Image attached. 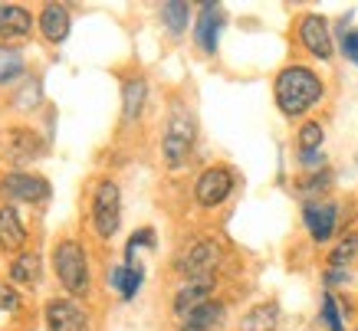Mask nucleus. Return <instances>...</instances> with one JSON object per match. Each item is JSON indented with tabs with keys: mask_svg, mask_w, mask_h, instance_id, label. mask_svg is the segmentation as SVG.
<instances>
[{
	"mask_svg": "<svg viewBox=\"0 0 358 331\" xmlns=\"http://www.w3.org/2000/svg\"><path fill=\"white\" fill-rule=\"evenodd\" d=\"M319 98H322V82H319V75L303 69V66H289L276 75V105L282 115H306Z\"/></svg>",
	"mask_w": 358,
	"mask_h": 331,
	"instance_id": "nucleus-1",
	"label": "nucleus"
},
{
	"mask_svg": "<svg viewBox=\"0 0 358 331\" xmlns=\"http://www.w3.org/2000/svg\"><path fill=\"white\" fill-rule=\"evenodd\" d=\"M194 135H197V125H194V115L187 112L181 102H174L171 115H168V125H164V141H162V151H164V161L171 168H181L194 148Z\"/></svg>",
	"mask_w": 358,
	"mask_h": 331,
	"instance_id": "nucleus-2",
	"label": "nucleus"
},
{
	"mask_svg": "<svg viewBox=\"0 0 358 331\" xmlns=\"http://www.w3.org/2000/svg\"><path fill=\"white\" fill-rule=\"evenodd\" d=\"M56 276H59V286L69 295H86L89 292V259L86 249L76 240H63L56 246Z\"/></svg>",
	"mask_w": 358,
	"mask_h": 331,
	"instance_id": "nucleus-3",
	"label": "nucleus"
},
{
	"mask_svg": "<svg viewBox=\"0 0 358 331\" xmlns=\"http://www.w3.org/2000/svg\"><path fill=\"white\" fill-rule=\"evenodd\" d=\"M122 223V191L115 181H99L92 193V226L102 240H112Z\"/></svg>",
	"mask_w": 358,
	"mask_h": 331,
	"instance_id": "nucleus-4",
	"label": "nucleus"
},
{
	"mask_svg": "<svg viewBox=\"0 0 358 331\" xmlns=\"http://www.w3.org/2000/svg\"><path fill=\"white\" fill-rule=\"evenodd\" d=\"M0 197H7L10 203H43L50 200V181L40 174L10 171L0 181Z\"/></svg>",
	"mask_w": 358,
	"mask_h": 331,
	"instance_id": "nucleus-5",
	"label": "nucleus"
},
{
	"mask_svg": "<svg viewBox=\"0 0 358 331\" xmlns=\"http://www.w3.org/2000/svg\"><path fill=\"white\" fill-rule=\"evenodd\" d=\"M217 259H220V246L214 243V240H197V243H191L185 253L178 256L174 269L185 279H201V276H210V272H214Z\"/></svg>",
	"mask_w": 358,
	"mask_h": 331,
	"instance_id": "nucleus-6",
	"label": "nucleus"
},
{
	"mask_svg": "<svg viewBox=\"0 0 358 331\" xmlns=\"http://www.w3.org/2000/svg\"><path fill=\"white\" fill-rule=\"evenodd\" d=\"M43 315L50 331H92V321H89L86 309L73 299H50Z\"/></svg>",
	"mask_w": 358,
	"mask_h": 331,
	"instance_id": "nucleus-7",
	"label": "nucleus"
},
{
	"mask_svg": "<svg viewBox=\"0 0 358 331\" xmlns=\"http://www.w3.org/2000/svg\"><path fill=\"white\" fill-rule=\"evenodd\" d=\"M3 154L10 164H30V161H40L46 154L43 138L30 128H10L3 135Z\"/></svg>",
	"mask_w": 358,
	"mask_h": 331,
	"instance_id": "nucleus-8",
	"label": "nucleus"
},
{
	"mask_svg": "<svg viewBox=\"0 0 358 331\" xmlns=\"http://www.w3.org/2000/svg\"><path fill=\"white\" fill-rule=\"evenodd\" d=\"M234 191V174L227 168H207L201 177H197L194 197L201 207H220V203L230 197Z\"/></svg>",
	"mask_w": 358,
	"mask_h": 331,
	"instance_id": "nucleus-9",
	"label": "nucleus"
},
{
	"mask_svg": "<svg viewBox=\"0 0 358 331\" xmlns=\"http://www.w3.org/2000/svg\"><path fill=\"white\" fill-rule=\"evenodd\" d=\"M336 216H338V207L332 200H306V207H303L306 230H309V236H313L315 243H326L329 236H332Z\"/></svg>",
	"mask_w": 358,
	"mask_h": 331,
	"instance_id": "nucleus-10",
	"label": "nucleus"
},
{
	"mask_svg": "<svg viewBox=\"0 0 358 331\" xmlns=\"http://www.w3.org/2000/svg\"><path fill=\"white\" fill-rule=\"evenodd\" d=\"M299 40H303L306 50L313 56H319V59H329V56H332V33H329L326 17H319V13L303 17V23H299Z\"/></svg>",
	"mask_w": 358,
	"mask_h": 331,
	"instance_id": "nucleus-11",
	"label": "nucleus"
},
{
	"mask_svg": "<svg viewBox=\"0 0 358 331\" xmlns=\"http://www.w3.org/2000/svg\"><path fill=\"white\" fill-rule=\"evenodd\" d=\"M220 30H224V10L217 3H204L201 13H197V27H194V40L204 53H214L220 40Z\"/></svg>",
	"mask_w": 358,
	"mask_h": 331,
	"instance_id": "nucleus-12",
	"label": "nucleus"
},
{
	"mask_svg": "<svg viewBox=\"0 0 358 331\" xmlns=\"http://www.w3.org/2000/svg\"><path fill=\"white\" fill-rule=\"evenodd\" d=\"M210 292H214V276H201V279H185V286L178 288L174 295V311L185 318L187 311H194L197 305L210 302Z\"/></svg>",
	"mask_w": 358,
	"mask_h": 331,
	"instance_id": "nucleus-13",
	"label": "nucleus"
},
{
	"mask_svg": "<svg viewBox=\"0 0 358 331\" xmlns=\"http://www.w3.org/2000/svg\"><path fill=\"white\" fill-rule=\"evenodd\" d=\"M33 30V17L20 3H0V40H23Z\"/></svg>",
	"mask_w": 358,
	"mask_h": 331,
	"instance_id": "nucleus-14",
	"label": "nucleus"
},
{
	"mask_svg": "<svg viewBox=\"0 0 358 331\" xmlns=\"http://www.w3.org/2000/svg\"><path fill=\"white\" fill-rule=\"evenodd\" d=\"M27 243V226L10 203L0 207V253H17Z\"/></svg>",
	"mask_w": 358,
	"mask_h": 331,
	"instance_id": "nucleus-15",
	"label": "nucleus"
},
{
	"mask_svg": "<svg viewBox=\"0 0 358 331\" xmlns=\"http://www.w3.org/2000/svg\"><path fill=\"white\" fill-rule=\"evenodd\" d=\"M40 276H43V263H40V253H20V256L10 263V282L23 288H36L40 286Z\"/></svg>",
	"mask_w": 358,
	"mask_h": 331,
	"instance_id": "nucleus-16",
	"label": "nucleus"
},
{
	"mask_svg": "<svg viewBox=\"0 0 358 331\" xmlns=\"http://www.w3.org/2000/svg\"><path fill=\"white\" fill-rule=\"evenodd\" d=\"M220 321H224V305L210 299L204 305H197L194 311H187L181 321V331H214L220 328Z\"/></svg>",
	"mask_w": 358,
	"mask_h": 331,
	"instance_id": "nucleus-17",
	"label": "nucleus"
},
{
	"mask_svg": "<svg viewBox=\"0 0 358 331\" xmlns=\"http://www.w3.org/2000/svg\"><path fill=\"white\" fill-rule=\"evenodd\" d=\"M40 30L50 43H63L69 36V10L63 3H46L43 13H40Z\"/></svg>",
	"mask_w": 358,
	"mask_h": 331,
	"instance_id": "nucleus-18",
	"label": "nucleus"
},
{
	"mask_svg": "<svg viewBox=\"0 0 358 331\" xmlns=\"http://www.w3.org/2000/svg\"><path fill=\"white\" fill-rule=\"evenodd\" d=\"M280 321V305L276 302H260L240 318V331H273Z\"/></svg>",
	"mask_w": 358,
	"mask_h": 331,
	"instance_id": "nucleus-19",
	"label": "nucleus"
},
{
	"mask_svg": "<svg viewBox=\"0 0 358 331\" xmlns=\"http://www.w3.org/2000/svg\"><path fill=\"white\" fill-rule=\"evenodd\" d=\"M145 98H148V86H145V79H129L125 89H122V122H135L141 115V108H145Z\"/></svg>",
	"mask_w": 358,
	"mask_h": 331,
	"instance_id": "nucleus-20",
	"label": "nucleus"
},
{
	"mask_svg": "<svg viewBox=\"0 0 358 331\" xmlns=\"http://www.w3.org/2000/svg\"><path fill=\"white\" fill-rule=\"evenodd\" d=\"M162 20H164V27H168V33L181 36V33L187 30V20H191V7H187V3H178V0L162 3Z\"/></svg>",
	"mask_w": 358,
	"mask_h": 331,
	"instance_id": "nucleus-21",
	"label": "nucleus"
},
{
	"mask_svg": "<svg viewBox=\"0 0 358 331\" xmlns=\"http://www.w3.org/2000/svg\"><path fill=\"white\" fill-rule=\"evenodd\" d=\"M17 75H23V56L17 53V50H7V46H0V86L13 82Z\"/></svg>",
	"mask_w": 358,
	"mask_h": 331,
	"instance_id": "nucleus-22",
	"label": "nucleus"
},
{
	"mask_svg": "<svg viewBox=\"0 0 358 331\" xmlns=\"http://www.w3.org/2000/svg\"><path fill=\"white\" fill-rule=\"evenodd\" d=\"M319 145H322V125L306 122L299 128V154H319Z\"/></svg>",
	"mask_w": 358,
	"mask_h": 331,
	"instance_id": "nucleus-23",
	"label": "nucleus"
},
{
	"mask_svg": "<svg viewBox=\"0 0 358 331\" xmlns=\"http://www.w3.org/2000/svg\"><path fill=\"white\" fill-rule=\"evenodd\" d=\"M138 246H155L152 230H138V233L129 240V246H125V266H135V253H138Z\"/></svg>",
	"mask_w": 358,
	"mask_h": 331,
	"instance_id": "nucleus-24",
	"label": "nucleus"
},
{
	"mask_svg": "<svg viewBox=\"0 0 358 331\" xmlns=\"http://www.w3.org/2000/svg\"><path fill=\"white\" fill-rule=\"evenodd\" d=\"M141 279H145L141 266H125V286H122V299H125V302L135 299V292L141 288Z\"/></svg>",
	"mask_w": 358,
	"mask_h": 331,
	"instance_id": "nucleus-25",
	"label": "nucleus"
},
{
	"mask_svg": "<svg viewBox=\"0 0 358 331\" xmlns=\"http://www.w3.org/2000/svg\"><path fill=\"white\" fill-rule=\"evenodd\" d=\"M355 256H358V233L338 243V249L332 253V266H342V263H348V259H355Z\"/></svg>",
	"mask_w": 358,
	"mask_h": 331,
	"instance_id": "nucleus-26",
	"label": "nucleus"
},
{
	"mask_svg": "<svg viewBox=\"0 0 358 331\" xmlns=\"http://www.w3.org/2000/svg\"><path fill=\"white\" fill-rule=\"evenodd\" d=\"M322 321L329 325V331H345V328H342L338 305H336V299H332V295H326V299H322Z\"/></svg>",
	"mask_w": 358,
	"mask_h": 331,
	"instance_id": "nucleus-27",
	"label": "nucleus"
},
{
	"mask_svg": "<svg viewBox=\"0 0 358 331\" xmlns=\"http://www.w3.org/2000/svg\"><path fill=\"white\" fill-rule=\"evenodd\" d=\"M20 92L23 96H17V108H33L36 102H40V82H36V79H30Z\"/></svg>",
	"mask_w": 358,
	"mask_h": 331,
	"instance_id": "nucleus-28",
	"label": "nucleus"
},
{
	"mask_svg": "<svg viewBox=\"0 0 358 331\" xmlns=\"http://www.w3.org/2000/svg\"><path fill=\"white\" fill-rule=\"evenodd\" d=\"M20 305V295L13 292V286H3L0 282V311H13Z\"/></svg>",
	"mask_w": 358,
	"mask_h": 331,
	"instance_id": "nucleus-29",
	"label": "nucleus"
},
{
	"mask_svg": "<svg viewBox=\"0 0 358 331\" xmlns=\"http://www.w3.org/2000/svg\"><path fill=\"white\" fill-rule=\"evenodd\" d=\"M342 53H345V59H352V63L358 66V30L342 36Z\"/></svg>",
	"mask_w": 358,
	"mask_h": 331,
	"instance_id": "nucleus-30",
	"label": "nucleus"
},
{
	"mask_svg": "<svg viewBox=\"0 0 358 331\" xmlns=\"http://www.w3.org/2000/svg\"><path fill=\"white\" fill-rule=\"evenodd\" d=\"M326 184H329V171H322V174H315L313 181H306L299 191H303V193H313V191H322Z\"/></svg>",
	"mask_w": 358,
	"mask_h": 331,
	"instance_id": "nucleus-31",
	"label": "nucleus"
},
{
	"mask_svg": "<svg viewBox=\"0 0 358 331\" xmlns=\"http://www.w3.org/2000/svg\"><path fill=\"white\" fill-rule=\"evenodd\" d=\"M109 286L122 292V286H125V266H115V269H112V272H109Z\"/></svg>",
	"mask_w": 358,
	"mask_h": 331,
	"instance_id": "nucleus-32",
	"label": "nucleus"
},
{
	"mask_svg": "<svg viewBox=\"0 0 358 331\" xmlns=\"http://www.w3.org/2000/svg\"><path fill=\"white\" fill-rule=\"evenodd\" d=\"M345 279H348V272H342V269H329L326 282H332V286H336V282H345Z\"/></svg>",
	"mask_w": 358,
	"mask_h": 331,
	"instance_id": "nucleus-33",
	"label": "nucleus"
}]
</instances>
